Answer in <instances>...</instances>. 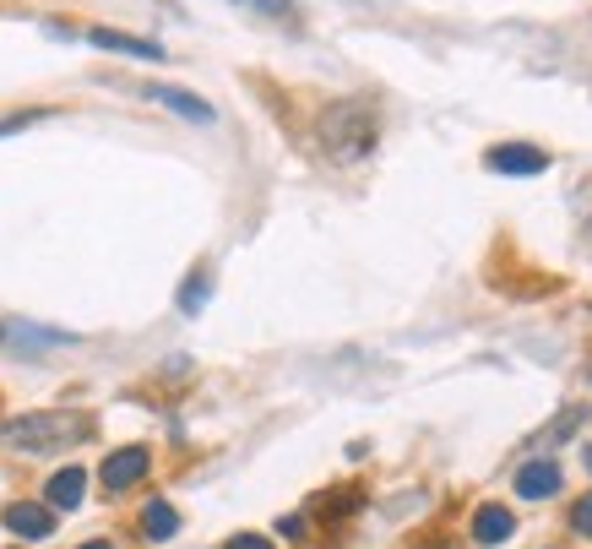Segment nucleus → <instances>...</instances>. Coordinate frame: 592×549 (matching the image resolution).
<instances>
[{"mask_svg": "<svg viewBox=\"0 0 592 549\" xmlns=\"http://www.w3.org/2000/svg\"><path fill=\"white\" fill-rule=\"evenodd\" d=\"M381 137V126H376V109L370 104H359V98H337L321 109V120H316V141H321V152H327L331 163H359L370 147Z\"/></svg>", "mask_w": 592, "mask_h": 549, "instance_id": "obj_1", "label": "nucleus"}, {"mask_svg": "<svg viewBox=\"0 0 592 549\" xmlns=\"http://www.w3.org/2000/svg\"><path fill=\"white\" fill-rule=\"evenodd\" d=\"M93 424L82 413H66V409H39V413H17L0 424V446L11 452H61L71 441H82Z\"/></svg>", "mask_w": 592, "mask_h": 549, "instance_id": "obj_2", "label": "nucleus"}, {"mask_svg": "<svg viewBox=\"0 0 592 549\" xmlns=\"http://www.w3.org/2000/svg\"><path fill=\"white\" fill-rule=\"evenodd\" d=\"M147 468H152V452H147V446H120V452L104 457L98 479H104L109 495H120V489H131L136 479H147Z\"/></svg>", "mask_w": 592, "mask_h": 549, "instance_id": "obj_3", "label": "nucleus"}, {"mask_svg": "<svg viewBox=\"0 0 592 549\" xmlns=\"http://www.w3.org/2000/svg\"><path fill=\"white\" fill-rule=\"evenodd\" d=\"M484 163H489L495 175H543V169H549V152H543V147H527V141H500V147L484 152Z\"/></svg>", "mask_w": 592, "mask_h": 549, "instance_id": "obj_4", "label": "nucleus"}, {"mask_svg": "<svg viewBox=\"0 0 592 549\" xmlns=\"http://www.w3.org/2000/svg\"><path fill=\"white\" fill-rule=\"evenodd\" d=\"M141 98H152V104H163V109H175V115H186V120H197V126H212V104L197 98V93H186V87L147 82V87H141Z\"/></svg>", "mask_w": 592, "mask_h": 549, "instance_id": "obj_5", "label": "nucleus"}, {"mask_svg": "<svg viewBox=\"0 0 592 549\" xmlns=\"http://www.w3.org/2000/svg\"><path fill=\"white\" fill-rule=\"evenodd\" d=\"M6 528H11L17 539H50V534H55V511L39 506V500H11V506H6Z\"/></svg>", "mask_w": 592, "mask_h": 549, "instance_id": "obj_6", "label": "nucleus"}, {"mask_svg": "<svg viewBox=\"0 0 592 549\" xmlns=\"http://www.w3.org/2000/svg\"><path fill=\"white\" fill-rule=\"evenodd\" d=\"M87 44L115 50V55H136V61H163V44L136 39V33H120V28H93V33H87Z\"/></svg>", "mask_w": 592, "mask_h": 549, "instance_id": "obj_7", "label": "nucleus"}, {"mask_svg": "<svg viewBox=\"0 0 592 549\" xmlns=\"http://www.w3.org/2000/svg\"><path fill=\"white\" fill-rule=\"evenodd\" d=\"M511 534H517V517H511L506 506H478V517H473V545L495 549V545H506Z\"/></svg>", "mask_w": 592, "mask_h": 549, "instance_id": "obj_8", "label": "nucleus"}, {"mask_svg": "<svg viewBox=\"0 0 592 549\" xmlns=\"http://www.w3.org/2000/svg\"><path fill=\"white\" fill-rule=\"evenodd\" d=\"M554 489H560V463H549V457H532L517 474V495L522 500H549Z\"/></svg>", "mask_w": 592, "mask_h": 549, "instance_id": "obj_9", "label": "nucleus"}, {"mask_svg": "<svg viewBox=\"0 0 592 549\" xmlns=\"http://www.w3.org/2000/svg\"><path fill=\"white\" fill-rule=\"evenodd\" d=\"M82 489H87V474L82 468H61L55 479H50V511H76L82 506Z\"/></svg>", "mask_w": 592, "mask_h": 549, "instance_id": "obj_10", "label": "nucleus"}, {"mask_svg": "<svg viewBox=\"0 0 592 549\" xmlns=\"http://www.w3.org/2000/svg\"><path fill=\"white\" fill-rule=\"evenodd\" d=\"M141 528H147V539L163 545V539L180 534V511H175L169 500H147V506H141Z\"/></svg>", "mask_w": 592, "mask_h": 549, "instance_id": "obj_11", "label": "nucleus"}, {"mask_svg": "<svg viewBox=\"0 0 592 549\" xmlns=\"http://www.w3.org/2000/svg\"><path fill=\"white\" fill-rule=\"evenodd\" d=\"M207 294H212V277H207V273H191V283L180 288V310H186V316H197L201 305H207Z\"/></svg>", "mask_w": 592, "mask_h": 549, "instance_id": "obj_12", "label": "nucleus"}, {"mask_svg": "<svg viewBox=\"0 0 592 549\" xmlns=\"http://www.w3.org/2000/svg\"><path fill=\"white\" fill-rule=\"evenodd\" d=\"M39 120H50V109H28V115H6V120H0V137H11V131H28V126H39Z\"/></svg>", "mask_w": 592, "mask_h": 549, "instance_id": "obj_13", "label": "nucleus"}, {"mask_svg": "<svg viewBox=\"0 0 592 549\" xmlns=\"http://www.w3.org/2000/svg\"><path fill=\"white\" fill-rule=\"evenodd\" d=\"M251 11H266V17H294V0H240Z\"/></svg>", "mask_w": 592, "mask_h": 549, "instance_id": "obj_14", "label": "nucleus"}, {"mask_svg": "<svg viewBox=\"0 0 592 549\" xmlns=\"http://www.w3.org/2000/svg\"><path fill=\"white\" fill-rule=\"evenodd\" d=\"M571 528L592 539V495H582V500H577V511H571Z\"/></svg>", "mask_w": 592, "mask_h": 549, "instance_id": "obj_15", "label": "nucleus"}, {"mask_svg": "<svg viewBox=\"0 0 592 549\" xmlns=\"http://www.w3.org/2000/svg\"><path fill=\"white\" fill-rule=\"evenodd\" d=\"M229 549H272V539H262V534H240V539H229Z\"/></svg>", "mask_w": 592, "mask_h": 549, "instance_id": "obj_16", "label": "nucleus"}, {"mask_svg": "<svg viewBox=\"0 0 592 549\" xmlns=\"http://www.w3.org/2000/svg\"><path fill=\"white\" fill-rule=\"evenodd\" d=\"M82 549H115V545H104V539H93V545H82Z\"/></svg>", "mask_w": 592, "mask_h": 549, "instance_id": "obj_17", "label": "nucleus"}]
</instances>
